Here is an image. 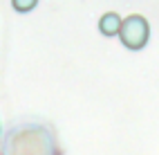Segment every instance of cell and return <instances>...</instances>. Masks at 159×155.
<instances>
[{
	"label": "cell",
	"instance_id": "obj_2",
	"mask_svg": "<svg viewBox=\"0 0 159 155\" xmlns=\"http://www.w3.org/2000/svg\"><path fill=\"white\" fill-rule=\"evenodd\" d=\"M121 16L116 14V12H108V14H103L99 18V32L103 36H116L119 34V27H121Z\"/></svg>",
	"mask_w": 159,
	"mask_h": 155
},
{
	"label": "cell",
	"instance_id": "obj_1",
	"mask_svg": "<svg viewBox=\"0 0 159 155\" xmlns=\"http://www.w3.org/2000/svg\"><path fill=\"white\" fill-rule=\"evenodd\" d=\"M123 47H128L130 52H139L146 47L148 38H150V25L148 20L139 14H132V16H125L121 20V27H119V34Z\"/></svg>",
	"mask_w": 159,
	"mask_h": 155
},
{
	"label": "cell",
	"instance_id": "obj_3",
	"mask_svg": "<svg viewBox=\"0 0 159 155\" xmlns=\"http://www.w3.org/2000/svg\"><path fill=\"white\" fill-rule=\"evenodd\" d=\"M38 5V0H11V7L16 9L18 14H27V12H31Z\"/></svg>",
	"mask_w": 159,
	"mask_h": 155
}]
</instances>
